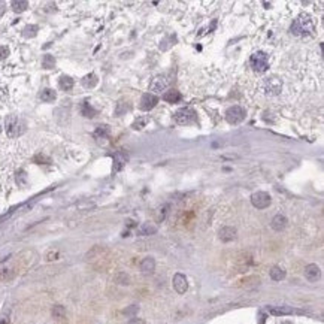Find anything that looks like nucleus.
<instances>
[{
    "label": "nucleus",
    "mask_w": 324,
    "mask_h": 324,
    "mask_svg": "<svg viewBox=\"0 0 324 324\" xmlns=\"http://www.w3.org/2000/svg\"><path fill=\"white\" fill-rule=\"evenodd\" d=\"M157 103H159V97H157V96H154V94H151V93H145V94L142 96V99H140L139 108H140L142 111H151Z\"/></svg>",
    "instance_id": "obj_11"
},
{
    "label": "nucleus",
    "mask_w": 324,
    "mask_h": 324,
    "mask_svg": "<svg viewBox=\"0 0 324 324\" xmlns=\"http://www.w3.org/2000/svg\"><path fill=\"white\" fill-rule=\"evenodd\" d=\"M181 93L176 92V90H169L163 94V100L167 102V103H178L181 100Z\"/></svg>",
    "instance_id": "obj_18"
},
{
    "label": "nucleus",
    "mask_w": 324,
    "mask_h": 324,
    "mask_svg": "<svg viewBox=\"0 0 324 324\" xmlns=\"http://www.w3.org/2000/svg\"><path fill=\"white\" fill-rule=\"evenodd\" d=\"M172 284H173L175 291L180 293V294H184V293L187 291V288H188L187 278H185V275H183V274H175V277H173V279H172Z\"/></svg>",
    "instance_id": "obj_10"
},
{
    "label": "nucleus",
    "mask_w": 324,
    "mask_h": 324,
    "mask_svg": "<svg viewBox=\"0 0 324 324\" xmlns=\"http://www.w3.org/2000/svg\"><path fill=\"white\" fill-rule=\"evenodd\" d=\"M96 84H97V76H96L94 73L87 75V76L82 79V85H84L85 88H93Z\"/></svg>",
    "instance_id": "obj_24"
},
{
    "label": "nucleus",
    "mask_w": 324,
    "mask_h": 324,
    "mask_svg": "<svg viewBox=\"0 0 324 324\" xmlns=\"http://www.w3.org/2000/svg\"><path fill=\"white\" fill-rule=\"evenodd\" d=\"M250 66L255 73H264L269 69V55L263 51H257L250 57Z\"/></svg>",
    "instance_id": "obj_4"
},
{
    "label": "nucleus",
    "mask_w": 324,
    "mask_h": 324,
    "mask_svg": "<svg viewBox=\"0 0 324 324\" xmlns=\"http://www.w3.org/2000/svg\"><path fill=\"white\" fill-rule=\"evenodd\" d=\"M0 324H9L8 318H6V317H2V318H0Z\"/></svg>",
    "instance_id": "obj_34"
},
{
    "label": "nucleus",
    "mask_w": 324,
    "mask_h": 324,
    "mask_svg": "<svg viewBox=\"0 0 324 324\" xmlns=\"http://www.w3.org/2000/svg\"><path fill=\"white\" fill-rule=\"evenodd\" d=\"M55 66V58L52 55H45L42 60V68L44 69H52Z\"/></svg>",
    "instance_id": "obj_26"
},
{
    "label": "nucleus",
    "mask_w": 324,
    "mask_h": 324,
    "mask_svg": "<svg viewBox=\"0 0 324 324\" xmlns=\"http://www.w3.org/2000/svg\"><path fill=\"white\" fill-rule=\"evenodd\" d=\"M169 84H170V79L166 75H157L153 78V81L150 84V90L154 93H162L169 87Z\"/></svg>",
    "instance_id": "obj_9"
},
{
    "label": "nucleus",
    "mask_w": 324,
    "mask_h": 324,
    "mask_svg": "<svg viewBox=\"0 0 324 324\" xmlns=\"http://www.w3.org/2000/svg\"><path fill=\"white\" fill-rule=\"evenodd\" d=\"M226 120L229 124H239L245 120V109L242 106L234 105L226 111Z\"/></svg>",
    "instance_id": "obj_7"
},
{
    "label": "nucleus",
    "mask_w": 324,
    "mask_h": 324,
    "mask_svg": "<svg viewBox=\"0 0 324 324\" xmlns=\"http://www.w3.org/2000/svg\"><path fill=\"white\" fill-rule=\"evenodd\" d=\"M87 260H88V263H92L96 269H105L109 264L111 255L106 248L94 247L90 253L87 254Z\"/></svg>",
    "instance_id": "obj_3"
},
{
    "label": "nucleus",
    "mask_w": 324,
    "mask_h": 324,
    "mask_svg": "<svg viewBox=\"0 0 324 324\" xmlns=\"http://www.w3.org/2000/svg\"><path fill=\"white\" fill-rule=\"evenodd\" d=\"M266 309L269 314H274V315H288V314L296 312L293 308H288V306H269Z\"/></svg>",
    "instance_id": "obj_17"
},
{
    "label": "nucleus",
    "mask_w": 324,
    "mask_h": 324,
    "mask_svg": "<svg viewBox=\"0 0 324 324\" xmlns=\"http://www.w3.org/2000/svg\"><path fill=\"white\" fill-rule=\"evenodd\" d=\"M36 32H38V27H36V25H27V27L24 28V36L33 38V36L36 35Z\"/></svg>",
    "instance_id": "obj_29"
},
{
    "label": "nucleus",
    "mask_w": 324,
    "mask_h": 324,
    "mask_svg": "<svg viewBox=\"0 0 324 324\" xmlns=\"http://www.w3.org/2000/svg\"><path fill=\"white\" fill-rule=\"evenodd\" d=\"M271 278L274 281H282L285 278V271L282 268H279V266H274L271 269Z\"/></svg>",
    "instance_id": "obj_22"
},
{
    "label": "nucleus",
    "mask_w": 324,
    "mask_h": 324,
    "mask_svg": "<svg viewBox=\"0 0 324 324\" xmlns=\"http://www.w3.org/2000/svg\"><path fill=\"white\" fill-rule=\"evenodd\" d=\"M145 124H146V118H139V120H136V121L133 123V129H135V130H139V129H142Z\"/></svg>",
    "instance_id": "obj_31"
},
{
    "label": "nucleus",
    "mask_w": 324,
    "mask_h": 324,
    "mask_svg": "<svg viewBox=\"0 0 324 324\" xmlns=\"http://www.w3.org/2000/svg\"><path fill=\"white\" fill-rule=\"evenodd\" d=\"M73 84L75 82H73V79L70 76H60V81H58V85H60V88H62V90H65V92L72 90Z\"/></svg>",
    "instance_id": "obj_20"
},
{
    "label": "nucleus",
    "mask_w": 324,
    "mask_h": 324,
    "mask_svg": "<svg viewBox=\"0 0 324 324\" xmlns=\"http://www.w3.org/2000/svg\"><path fill=\"white\" fill-rule=\"evenodd\" d=\"M154 269H156V261H154L153 257H146V258L142 260V263H140V271H142L143 274H153Z\"/></svg>",
    "instance_id": "obj_16"
},
{
    "label": "nucleus",
    "mask_w": 324,
    "mask_h": 324,
    "mask_svg": "<svg viewBox=\"0 0 324 324\" xmlns=\"http://www.w3.org/2000/svg\"><path fill=\"white\" fill-rule=\"evenodd\" d=\"M6 133L9 138H18L25 132V124L21 118H18L17 115H9L6 118Z\"/></svg>",
    "instance_id": "obj_5"
},
{
    "label": "nucleus",
    "mask_w": 324,
    "mask_h": 324,
    "mask_svg": "<svg viewBox=\"0 0 324 324\" xmlns=\"http://www.w3.org/2000/svg\"><path fill=\"white\" fill-rule=\"evenodd\" d=\"M218 236L223 242H231L236 239V229L234 227H223L220 231H218Z\"/></svg>",
    "instance_id": "obj_13"
},
{
    "label": "nucleus",
    "mask_w": 324,
    "mask_h": 324,
    "mask_svg": "<svg viewBox=\"0 0 324 324\" xmlns=\"http://www.w3.org/2000/svg\"><path fill=\"white\" fill-rule=\"evenodd\" d=\"M109 135V127L108 126H99L94 132V138L96 139H106Z\"/></svg>",
    "instance_id": "obj_25"
},
{
    "label": "nucleus",
    "mask_w": 324,
    "mask_h": 324,
    "mask_svg": "<svg viewBox=\"0 0 324 324\" xmlns=\"http://www.w3.org/2000/svg\"><path fill=\"white\" fill-rule=\"evenodd\" d=\"M287 218L284 217V215H281V214H278V215H275L274 218H272V223H271V226H272V229L275 230V231H281V230H284L285 227H287Z\"/></svg>",
    "instance_id": "obj_15"
},
{
    "label": "nucleus",
    "mask_w": 324,
    "mask_h": 324,
    "mask_svg": "<svg viewBox=\"0 0 324 324\" xmlns=\"http://www.w3.org/2000/svg\"><path fill=\"white\" fill-rule=\"evenodd\" d=\"M27 6H28V3L23 2V0H20V2H12V9H14V12H18V14L24 12L27 9Z\"/></svg>",
    "instance_id": "obj_27"
},
{
    "label": "nucleus",
    "mask_w": 324,
    "mask_h": 324,
    "mask_svg": "<svg viewBox=\"0 0 324 324\" xmlns=\"http://www.w3.org/2000/svg\"><path fill=\"white\" fill-rule=\"evenodd\" d=\"M65 308L63 306H54V309H52V317L55 318V320H62V318H65Z\"/></svg>",
    "instance_id": "obj_28"
},
{
    "label": "nucleus",
    "mask_w": 324,
    "mask_h": 324,
    "mask_svg": "<svg viewBox=\"0 0 324 324\" xmlns=\"http://www.w3.org/2000/svg\"><path fill=\"white\" fill-rule=\"evenodd\" d=\"M281 324H291V323H288V321H282Z\"/></svg>",
    "instance_id": "obj_37"
},
{
    "label": "nucleus",
    "mask_w": 324,
    "mask_h": 324,
    "mask_svg": "<svg viewBox=\"0 0 324 324\" xmlns=\"http://www.w3.org/2000/svg\"><path fill=\"white\" fill-rule=\"evenodd\" d=\"M35 162H45V163H49V159H46L45 156H41V154H39V156L35 157Z\"/></svg>",
    "instance_id": "obj_33"
},
{
    "label": "nucleus",
    "mask_w": 324,
    "mask_h": 324,
    "mask_svg": "<svg viewBox=\"0 0 324 324\" xmlns=\"http://www.w3.org/2000/svg\"><path fill=\"white\" fill-rule=\"evenodd\" d=\"M127 111V106H126V103L121 100V102H118V105H116V111H115V114L116 115H121V114H124Z\"/></svg>",
    "instance_id": "obj_30"
},
{
    "label": "nucleus",
    "mask_w": 324,
    "mask_h": 324,
    "mask_svg": "<svg viewBox=\"0 0 324 324\" xmlns=\"http://www.w3.org/2000/svg\"><path fill=\"white\" fill-rule=\"evenodd\" d=\"M139 233L140 234H143V236H148V234H154V233H157V227L153 224V223H143L142 226H140V229H139Z\"/></svg>",
    "instance_id": "obj_19"
},
{
    "label": "nucleus",
    "mask_w": 324,
    "mask_h": 324,
    "mask_svg": "<svg viewBox=\"0 0 324 324\" xmlns=\"http://www.w3.org/2000/svg\"><path fill=\"white\" fill-rule=\"evenodd\" d=\"M0 132H2V127H0Z\"/></svg>",
    "instance_id": "obj_38"
},
{
    "label": "nucleus",
    "mask_w": 324,
    "mask_h": 324,
    "mask_svg": "<svg viewBox=\"0 0 324 324\" xmlns=\"http://www.w3.org/2000/svg\"><path fill=\"white\" fill-rule=\"evenodd\" d=\"M126 162H127V156L123 151L115 153V156H114V172L121 170L124 167Z\"/></svg>",
    "instance_id": "obj_14"
},
{
    "label": "nucleus",
    "mask_w": 324,
    "mask_h": 324,
    "mask_svg": "<svg viewBox=\"0 0 324 324\" xmlns=\"http://www.w3.org/2000/svg\"><path fill=\"white\" fill-rule=\"evenodd\" d=\"M271 202H272V199H271L269 193H266V191H257L251 196V203L257 209H266L271 205Z\"/></svg>",
    "instance_id": "obj_8"
},
{
    "label": "nucleus",
    "mask_w": 324,
    "mask_h": 324,
    "mask_svg": "<svg viewBox=\"0 0 324 324\" xmlns=\"http://www.w3.org/2000/svg\"><path fill=\"white\" fill-rule=\"evenodd\" d=\"M173 118H175V121L178 123V124L187 126V124L194 123L197 116H196V112L191 108H181V109H178V111L175 112Z\"/></svg>",
    "instance_id": "obj_6"
},
{
    "label": "nucleus",
    "mask_w": 324,
    "mask_h": 324,
    "mask_svg": "<svg viewBox=\"0 0 324 324\" xmlns=\"http://www.w3.org/2000/svg\"><path fill=\"white\" fill-rule=\"evenodd\" d=\"M2 278H3V271H0V279H2Z\"/></svg>",
    "instance_id": "obj_36"
},
{
    "label": "nucleus",
    "mask_w": 324,
    "mask_h": 324,
    "mask_svg": "<svg viewBox=\"0 0 324 324\" xmlns=\"http://www.w3.org/2000/svg\"><path fill=\"white\" fill-rule=\"evenodd\" d=\"M41 100L42 102H46V103H49V102H54L55 100V97H57V94H55V92L54 90H51V88H45V90H42V93H41Z\"/></svg>",
    "instance_id": "obj_21"
},
{
    "label": "nucleus",
    "mask_w": 324,
    "mask_h": 324,
    "mask_svg": "<svg viewBox=\"0 0 324 324\" xmlns=\"http://www.w3.org/2000/svg\"><path fill=\"white\" fill-rule=\"evenodd\" d=\"M81 112H82L84 116H87V118H93V116L96 115V109L92 108V105L88 103V102H84V103H82V106H81Z\"/></svg>",
    "instance_id": "obj_23"
},
{
    "label": "nucleus",
    "mask_w": 324,
    "mask_h": 324,
    "mask_svg": "<svg viewBox=\"0 0 324 324\" xmlns=\"http://www.w3.org/2000/svg\"><path fill=\"white\" fill-rule=\"evenodd\" d=\"M260 92L268 96V97H274V96H278L282 90V81L279 76L277 75H269V76H264L261 81H260Z\"/></svg>",
    "instance_id": "obj_2"
},
{
    "label": "nucleus",
    "mask_w": 324,
    "mask_h": 324,
    "mask_svg": "<svg viewBox=\"0 0 324 324\" xmlns=\"http://www.w3.org/2000/svg\"><path fill=\"white\" fill-rule=\"evenodd\" d=\"M305 278L309 281V282H315V281H318L320 279V277H321V271H320V268L317 266V264H308V266L305 268Z\"/></svg>",
    "instance_id": "obj_12"
},
{
    "label": "nucleus",
    "mask_w": 324,
    "mask_h": 324,
    "mask_svg": "<svg viewBox=\"0 0 324 324\" xmlns=\"http://www.w3.org/2000/svg\"><path fill=\"white\" fill-rule=\"evenodd\" d=\"M315 32V20L309 14H301L291 24V33L294 36H311Z\"/></svg>",
    "instance_id": "obj_1"
},
{
    "label": "nucleus",
    "mask_w": 324,
    "mask_h": 324,
    "mask_svg": "<svg viewBox=\"0 0 324 324\" xmlns=\"http://www.w3.org/2000/svg\"><path fill=\"white\" fill-rule=\"evenodd\" d=\"M5 12V3H0V15H3Z\"/></svg>",
    "instance_id": "obj_35"
},
{
    "label": "nucleus",
    "mask_w": 324,
    "mask_h": 324,
    "mask_svg": "<svg viewBox=\"0 0 324 324\" xmlns=\"http://www.w3.org/2000/svg\"><path fill=\"white\" fill-rule=\"evenodd\" d=\"M9 55V48L8 46H0V60H5Z\"/></svg>",
    "instance_id": "obj_32"
}]
</instances>
